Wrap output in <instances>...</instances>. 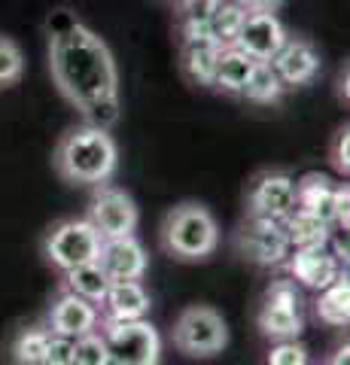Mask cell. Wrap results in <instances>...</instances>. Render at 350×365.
<instances>
[{
  "mask_svg": "<svg viewBox=\"0 0 350 365\" xmlns=\"http://www.w3.org/2000/svg\"><path fill=\"white\" fill-rule=\"evenodd\" d=\"M43 365H73V338L52 335L46 347V359Z\"/></svg>",
  "mask_w": 350,
  "mask_h": 365,
  "instance_id": "30",
  "label": "cell"
},
{
  "mask_svg": "<svg viewBox=\"0 0 350 365\" xmlns=\"http://www.w3.org/2000/svg\"><path fill=\"white\" fill-rule=\"evenodd\" d=\"M138 204L125 189L116 186H95V195L88 201V222L95 225V232L101 235V241L110 237H128L138 228Z\"/></svg>",
  "mask_w": 350,
  "mask_h": 365,
  "instance_id": "8",
  "label": "cell"
},
{
  "mask_svg": "<svg viewBox=\"0 0 350 365\" xmlns=\"http://www.w3.org/2000/svg\"><path fill=\"white\" fill-rule=\"evenodd\" d=\"M287 28L274 13H247L241 34L235 46L241 52H247L253 61H271L277 55V49L287 43Z\"/></svg>",
  "mask_w": 350,
  "mask_h": 365,
  "instance_id": "13",
  "label": "cell"
},
{
  "mask_svg": "<svg viewBox=\"0 0 350 365\" xmlns=\"http://www.w3.org/2000/svg\"><path fill=\"white\" fill-rule=\"evenodd\" d=\"M347 201H350L347 186L335 182L326 174H304L302 180H296L299 210L311 213L314 220L326 225H344V232H347Z\"/></svg>",
  "mask_w": 350,
  "mask_h": 365,
  "instance_id": "9",
  "label": "cell"
},
{
  "mask_svg": "<svg viewBox=\"0 0 350 365\" xmlns=\"http://www.w3.org/2000/svg\"><path fill=\"white\" fill-rule=\"evenodd\" d=\"M274 67L277 79L284 83V88H299L308 86L314 76L320 73V52L314 49V43L302 37H287V43L277 49V55L268 61Z\"/></svg>",
  "mask_w": 350,
  "mask_h": 365,
  "instance_id": "14",
  "label": "cell"
},
{
  "mask_svg": "<svg viewBox=\"0 0 350 365\" xmlns=\"http://www.w3.org/2000/svg\"><path fill=\"white\" fill-rule=\"evenodd\" d=\"M110 283L113 280L107 277L98 262H86V265H76L71 271H64V289L80 295V299H86V302H92V304L104 302Z\"/></svg>",
  "mask_w": 350,
  "mask_h": 365,
  "instance_id": "21",
  "label": "cell"
},
{
  "mask_svg": "<svg viewBox=\"0 0 350 365\" xmlns=\"http://www.w3.org/2000/svg\"><path fill=\"white\" fill-rule=\"evenodd\" d=\"M256 61L247 52H241L238 46H225L217 61V73H213V88L225 91V95H241L247 79H250Z\"/></svg>",
  "mask_w": 350,
  "mask_h": 365,
  "instance_id": "20",
  "label": "cell"
},
{
  "mask_svg": "<svg viewBox=\"0 0 350 365\" xmlns=\"http://www.w3.org/2000/svg\"><path fill=\"white\" fill-rule=\"evenodd\" d=\"M98 304L80 299V295L61 289V295L52 302L49 307V332L52 335H61V338H83L88 332H95L98 329Z\"/></svg>",
  "mask_w": 350,
  "mask_h": 365,
  "instance_id": "16",
  "label": "cell"
},
{
  "mask_svg": "<svg viewBox=\"0 0 350 365\" xmlns=\"http://www.w3.org/2000/svg\"><path fill=\"white\" fill-rule=\"evenodd\" d=\"M296 207V180L284 170H262L250 182V192H247V213L250 216L284 222Z\"/></svg>",
  "mask_w": 350,
  "mask_h": 365,
  "instance_id": "11",
  "label": "cell"
},
{
  "mask_svg": "<svg viewBox=\"0 0 350 365\" xmlns=\"http://www.w3.org/2000/svg\"><path fill=\"white\" fill-rule=\"evenodd\" d=\"M49 71L71 107L86 125L113 128L119 122V73L110 46L98 34L67 16L49 31Z\"/></svg>",
  "mask_w": 350,
  "mask_h": 365,
  "instance_id": "1",
  "label": "cell"
},
{
  "mask_svg": "<svg viewBox=\"0 0 350 365\" xmlns=\"http://www.w3.org/2000/svg\"><path fill=\"white\" fill-rule=\"evenodd\" d=\"M326 365H350V347L341 344V347H338L332 356H329V362H326Z\"/></svg>",
  "mask_w": 350,
  "mask_h": 365,
  "instance_id": "33",
  "label": "cell"
},
{
  "mask_svg": "<svg viewBox=\"0 0 350 365\" xmlns=\"http://www.w3.org/2000/svg\"><path fill=\"white\" fill-rule=\"evenodd\" d=\"M284 232H287L289 250H323L332 244V225L314 220L311 213H304L299 207L284 220Z\"/></svg>",
  "mask_w": 350,
  "mask_h": 365,
  "instance_id": "19",
  "label": "cell"
},
{
  "mask_svg": "<svg viewBox=\"0 0 350 365\" xmlns=\"http://www.w3.org/2000/svg\"><path fill=\"white\" fill-rule=\"evenodd\" d=\"M21 73H25V55H21L19 43L9 37H0V88L16 86Z\"/></svg>",
  "mask_w": 350,
  "mask_h": 365,
  "instance_id": "26",
  "label": "cell"
},
{
  "mask_svg": "<svg viewBox=\"0 0 350 365\" xmlns=\"http://www.w3.org/2000/svg\"><path fill=\"white\" fill-rule=\"evenodd\" d=\"M52 332L46 326H25L19 329L13 338V362L16 365H43L46 359V347H49Z\"/></svg>",
  "mask_w": 350,
  "mask_h": 365,
  "instance_id": "23",
  "label": "cell"
},
{
  "mask_svg": "<svg viewBox=\"0 0 350 365\" xmlns=\"http://www.w3.org/2000/svg\"><path fill=\"white\" fill-rule=\"evenodd\" d=\"M235 247L238 253L253 262V265L262 268H274L284 265L289 256V241L284 232V222L277 220H259V216H250L235 235Z\"/></svg>",
  "mask_w": 350,
  "mask_h": 365,
  "instance_id": "10",
  "label": "cell"
},
{
  "mask_svg": "<svg viewBox=\"0 0 350 365\" xmlns=\"http://www.w3.org/2000/svg\"><path fill=\"white\" fill-rule=\"evenodd\" d=\"M268 365H308V347L299 344L296 338L277 341L268 353Z\"/></svg>",
  "mask_w": 350,
  "mask_h": 365,
  "instance_id": "28",
  "label": "cell"
},
{
  "mask_svg": "<svg viewBox=\"0 0 350 365\" xmlns=\"http://www.w3.org/2000/svg\"><path fill=\"white\" fill-rule=\"evenodd\" d=\"M287 268L302 287L323 292L326 287L341 277V259L329 253V247L323 250H292L287 256Z\"/></svg>",
  "mask_w": 350,
  "mask_h": 365,
  "instance_id": "17",
  "label": "cell"
},
{
  "mask_svg": "<svg viewBox=\"0 0 350 365\" xmlns=\"http://www.w3.org/2000/svg\"><path fill=\"white\" fill-rule=\"evenodd\" d=\"M98 265L104 268V274L113 283L116 280H143L146 265H150V256H146L143 244L134 235L110 237V241H101Z\"/></svg>",
  "mask_w": 350,
  "mask_h": 365,
  "instance_id": "15",
  "label": "cell"
},
{
  "mask_svg": "<svg viewBox=\"0 0 350 365\" xmlns=\"http://www.w3.org/2000/svg\"><path fill=\"white\" fill-rule=\"evenodd\" d=\"M222 46L210 37L207 25L180 21V67L195 86H213Z\"/></svg>",
  "mask_w": 350,
  "mask_h": 365,
  "instance_id": "12",
  "label": "cell"
},
{
  "mask_svg": "<svg viewBox=\"0 0 350 365\" xmlns=\"http://www.w3.org/2000/svg\"><path fill=\"white\" fill-rule=\"evenodd\" d=\"M256 323L262 329L265 338H274V341L299 338L304 323H302V295L296 289V283L292 280L271 283L265 289V299H262V307H259Z\"/></svg>",
  "mask_w": 350,
  "mask_h": 365,
  "instance_id": "7",
  "label": "cell"
},
{
  "mask_svg": "<svg viewBox=\"0 0 350 365\" xmlns=\"http://www.w3.org/2000/svg\"><path fill=\"white\" fill-rule=\"evenodd\" d=\"M52 162L61 180L73 182V186H104L116 174L119 146L107 128L80 125L58 140Z\"/></svg>",
  "mask_w": 350,
  "mask_h": 365,
  "instance_id": "2",
  "label": "cell"
},
{
  "mask_svg": "<svg viewBox=\"0 0 350 365\" xmlns=\"http://www.w3.org/2000/svg\"><path fill=\"white\" fill-rule=\"evenodd\" d=\"M101 307H104L107 323H128V319H146L153 299L140 280H116L110 283Z\"/></svg>",
  "mask_w": 350,
  "mask_h": 365,
  "instance_id": "18",
  "label": "cell"
},
{
  "mask_svg": "<svg viewBox=\"0 0 350 365\" xmlns=\"http://www.w3.org/2000/svg\"><path fill=\"white\" fill-rule=\"evenodd\" d=\"M244 19H247V9L244 6H238L235 0H222L220 9L207 21V31H210V37L225 49V46H235V40H238Z\"/></svg>",
  "mask_w": 350,
  "mask_h": 365,
  "instance_id": "25",
  "label": "cell"
},
{
  "mask_svg": "<svg viewBox=\"0 0 350 365\" xmlns=\"http://www.w3.org/2000/svg\"><path fill=\"white\" fill-rule=\"evenodd\" d=\"M171 341L183 356L207 359V356H217L229 344V329H225V319L220 311H213L207 304H195V307H186L177 317Z\"/></svg>",
  "mask_w": 350,
  "mask_h": 365,
  "instance_id": "4",
  "label": "cell"
},
{
  "mask_svg": "<svg viewBox=\"0 0 350 365\" xmlns=\"http://www.w3.org/2000/svg\"><path fill=\"white\" fill-rule=\"evenodd\" d=\"M222 0H177L180 9V21H189V25H207L210 16L220 9Z\"/></svg>",
  "mask_w": 350,
  "mask_h": 365,
  "instance_id": "29",
  "label": "cell"
},
{
  "mask_svg": "<svg viewBox=\"0 0 350 365\" xmlns=\"http://www.w3.org/2000/svg\"><path fill=\"white\" fill-rule=\"evenodd\" d=\"M317 317L323 323L341 329L350 323V283L347 277H338L332 287H326L317 299Z\"/></svg>",
  "mask_w": 350,
  "mask_h": 365,
  "instance_id": "22",
  "label": "cell"
},
{
  "mask_svg": "<svg viewBox=\"0 0 350 365\" xmlns=\"http://www.w3.org/2000/svg\"><path fill=\"white\" fill-rule=\"evenodd\" d=\"M104 323V344L113 365H159L162 338L150 319H128V323Z\"/></svg>",
  "mask_w": 350,
  "mask_h": 365,
  "instance_id": "6",
  "label": "cell"
},
{
  "mask_svg": "<svg viewBox=\"0 0 350 365\" xmlns=\"http://www.w3.org/2000/svg\"><path fill=\"white\" fill-rule=\"evenodd\" d=\"M162 247L180 262H201L220 247V225L205 204L183 201L165 216Z\"/></svg>",
  "mask_w": 350,
  "mask_h": 365,
  "instance_id": "3",
  "label": "cell"
},
{
  "mask_svg": "<svg viewBox=\"0 0 350 365\" xmlns=\"http://www.w3.org/2000/svg\"><path fill=\"white\" fill-rule=\"evenodd\" d=\"M73 365H110L104 335H101L98 329L73 341Z\"/></svg>",
  "mask_w": 350,
  "mask_h": 365,
  "instance_id": "27",
  "label": "cell"
},
{
  "mask_svg": "<svg viewBox=\"0 0 350 365\" xmlns=\"http://www.w3.org/2000/svg\"><path fill=\"white\" fill-rule=\"evenodd\" d=\"M101 235L88 220H61L43 237V256L58 271H71L86 262H98Z\"/></svg>",
  "mask_w": 350,
  "mask_h": 365,
  "instance_id": "5",
  "label": "cell"
},
{
  "mask_svg": "<svg viewBox=\"0 0 350 365\" xmlns=\"http://www.w3.org/2000/svg\"><path fill=\"white\" fill-rule=\"evenodd\" d=\"M284 91L287 88L277 79L274 67H271L268 61H256L253 73H250V79H247V86H244L241 95L247 101H253V104H277V101L284 98Z\"/></svg>",
  "mask_w": 350,
  "mask_h": 365,
  "instance_id": "24",
  "label": "cell"
},
{
  "mask_svg": "<svg viewBox=\"0 0 350 365\" xmlns=\"http://www.w3.org/2000/svg\"><path fill=\"white\" fill-rule=\"evenodd\" d=\"M235 4L244 6L247 13H277L284 0H235Z\"/></svg>",
  "mask_w": 350,
  "mask_h": 365,
  "instance_id": "32",
  "label": "cell"
},
{
  "mask_svg": "<svg viewBox=\"0 0 350 365\" xmlns=\"http://www.w3.org/2000/svg\"><path fill=\"white\" fill-rule=\"evenodd\" d=\"M332 168L338 170V174H344V177L350 170V131L347 128L338 131L335 140H332Z\"/></svg>",
  "mask_w": 350,
  "mask_h": 365,
  "instance_id": "31",
  "label": "cell"
},
{
  "mask_svg": "<svg viewBox=\"0 0 350 365\" xmlns=\"http://www.w3.org/2000/svg\"><path fill=\"white\" fill-rule=\"evenodd\" d=\"M110 365H113V362H110Z\"/></svg>",
  "mask_w": 350,
  "mask_h": 365,
  "instance_id": "34",
  "label": "cell"
}]
</instances>
